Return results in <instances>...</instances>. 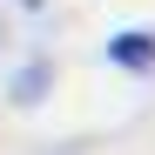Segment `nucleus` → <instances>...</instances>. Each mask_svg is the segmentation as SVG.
I'll return each mask as SVG.
<instances>
[{
  "label": "nucleus",
  "instance_id": "1",
  "mask_svg": "<svg viewBox=\"0 0 155 155\" xmlns=\"http://www.w3.org/2000/svg\"><path fill=\"white\" fill-rule=\"evenodd\" d=\"M101 54H108L115 68H128V74H148L155 68V34H115Z\"/></svg>",
  "mask_w": 155,
  "mask_h": 155
},
{
  "label": "nucleus",
  "instance_id": "2",
  "mask_svg": "<svg viewBox=\"0 0 155 155\" xmlns=\"http://www.w3.org/2000/svg\"><path fill=\"white\" fill-rule=\"evenodd\" d=\"M41 94H47V61H34V68L14 74V101H41Z\"/></svg>",
  "mask_w": 155,
  "mask_h": 155
}]
</instances>
